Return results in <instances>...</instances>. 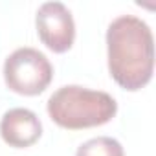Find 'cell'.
Wrapping results in <instances>:
<instances>
[{"mask_svg":"<svg viewBox=\"0 0 156 156\" xmlns=\"http://www.w3.org/2000/svg\"><path fill=\"white\" fill-rule=\"evenodd\" d=\"M53 79V66L48 57L30 46L17 48L4 62V81L20 96H39Z\"/></svg>","mask_w":156,"mask_h":156,"instance_id":"3957f363","label":"cell"},{"mask_svg":"<svg viewBox=\"0 0 156 156\" xmlns=\"http://www.w3.org/2000/svg\"><path fill=\"white\" fill-rule=\"evenodd\" d=\"M42 134V123L39 116L30 108H9L0 119V136L15 149H26L33 145Z\"/></svg>","mask_w":156,"mask_h":156,"instance_id":"5b68a950","label":"cell"},{"mask_svg":"<svg viewBox=\"0 0 156 156\" xmlns=\"http://www.w3.org/2000/svg\"><path fill=\"white\" fill-rule=\"evenodd\" d=\"M107 57L112 79L125 90H141L154 72V39L149 24L119 15L107 30Z\"/></svg>","mask_w":156,"mask_h":156,"instance_id":"6da1fadb","label":"cell"},{"mask_svg":"<svg viewBox=\"0 0 156 156\" xmlns=\"http://www.w3.org/2000/svg\"><path fill=\"white\" fill-rule=\"evenodd\" d=\"M46 108L59 127L79 130L108 123L118 112V103L103 90L66 85L50 96Z\"/></svg>","mask_w":156,"mask_h":156,"instance_id":"7a4b0ae2","label":"cell"},{"mask_svg":"<svg viewBox=\"0 0 156 156\" xmlns=\"http://www.w3.org/2000/svg\"><path fill=\"white\" fill-rule=\"evenodd\" d=\"M35 26L39 39L55 53H64L75 41V22L62 2H44L37 9Z\"/></svg>","mask_w":156,"mask_h":156,"instance_id":"277c9868","label":"cell"},{"mask_svg":"<svg viewBox=\"0 0 156 156\" xmlns=\"http://www.w3.org/2000/svg\"><path fill=\"white\" fill-rule=\"evenodd\" d=\"M75 156H125V151L116 138L98 136L81 143Z\"/></svg>","mask_w":156,"mask_h":156,"instance_id":"8992f818","label":"cell"}]
</instances>
